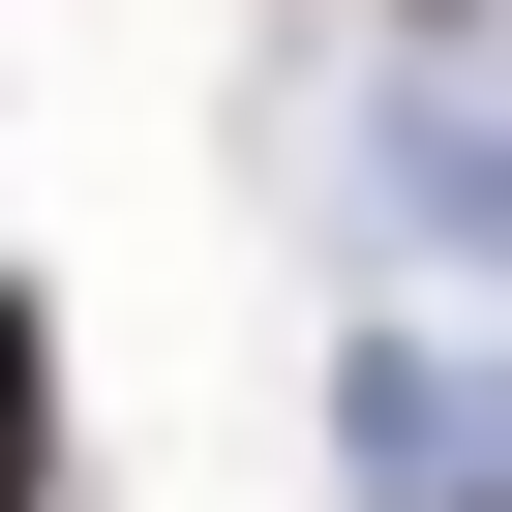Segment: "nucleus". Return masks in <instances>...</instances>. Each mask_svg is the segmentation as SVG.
<instances>
[{
  "instance_id": "1",
  "label": "nucleus",
  "mask_w": 512,
  "mask_h": 512,
  "mask_svg": "<svg viewBox=\"0 0 512 512\" xmlns=\"http://www.w3.org/2000/svg\"><path fill=\"white\" fill-rule=\"evenodd\" d=\"M422 31H452V0H422Z\"/></svg>"
}]
</instances>
